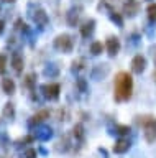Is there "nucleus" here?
<instances>
[{"mask_svg":"<svg viewBox=\"0 0 156 158\" xmlns=\"http://www.w3.org/2000/svg\"><path fill=\"white\" fill-rule=\"evenodd\" d=\"M140 10V3L136 0H128L125 5H123V13L128 15V17H135Z\"/></svg>","mask_w":156,"mask_h":158,"instance_id":"nucleus-9","label":"nucleus"},{"mask_svg":"<svg viewBox=\"0 0 156 158\" xmlns=\"http://www.w3.org/2000/svg\"><path fill=\"white\" fill-rule=\"evenodd\" d=\"M84 66H86V59L84 58H77V59H74L72 61V71H81V69H84Z\"/></svg>","mask_w":156,"mask_h":158,"instance_id":"nucleus-19","label":"nucleus"},{"mask_svg":"<svg viewBox=\"0 0 156 158\" xmlns=\"http://www.w3.org/2000/svg\"><path fill=\"white\" fill-rule=\"evenodd\" d=\"M72 135H74L76 142L82 143L86 138V133H84V127H82V123H76L74 127H72Z\"/></svg>","mask_w":156,"mask_h":158,"instance_id":"nucleus-15","label":"nucleus"},{"mask_svg":"<svg viewBox=\"0 0 156 158\" xmlns=\"http://www.w3.org/2000/svg\"><path fill=\"white\" fill-rule=\"evenodd\" d=\"M131 143L128 138H120V140H117L114 143V153H117V155H123V153H126L130 150Z\"/></svg>","mask_w":156,"mask_h":158,"instance_id":"nucleus-7","label":"nucleus"},{"mask_svg":"<svg viewBox=\"0 0 156 158\" xmlns=\"http://www.w3.org/2000/svg\"><path fill=\"white\" fill-rule=\"evenodd\" d=\"M79 17H81V8L79 7H77V8H71L69 13H67V25H69V27H76Z\"/></svg>","mask_w":156,"mask_h":158,"instance_id":"nucleus-13","label":"nucleus"},{"mask_svg":"<svg viewBox=\"0 0 156 158\" xmlns=\"http://www.w3.org/2000/svg\"><path fill=\"white\" fill-rule=\"evenodd\" d=\"M133 92V77L128 73L120 71L115 76V82H114V97L117 102H125L131 97Z\"/></svg>","mask_w":156,"mask_h":158,"instance_id":"nucleus-1","label":"nucleus"},{"mask_svg":"<svg viewBox=\"0 0 156 158\" xmlns=\"http://www.w3.org/2000/svg\"><path fill=\"white\" fill-rule=\"evenodd\" d=\"M94 25H95L94 20H89V22H86L84 25H82V27H81V35H82V36L89 38L92 35V31H94Z\"/></svg>","mask_w":156,"mask_h":158,"instance_id":"nucleus-16","label":"nucleus"},{"mask_svg":"<svg viewBox=\"0 0 156 158\" xmlns=\"http://www.w3.org/2000/svg\"><path fill=\"white\" fill-rule=\"evenodd\" d=\"M50 114H51V112L48 110V109H43V110L36 112L35 115L30 118V125H41V123L45 122L46 118H50Z\"/></svg>","mask_w":156,"mask_h":158,"instance_id":"nucleus-8","label":"nucleus"},{"mask_svg":"<svg viewBox=\"0 0 156 158\" xmlns=\"http://www.w3.org/2000/svg\"><path fill=\"white\" fill-rule=\"evenodd\" d=\"M12 66H13V69H15L17 73L23 71V56L22 54H18V53L13 54L12 56Z\"/></svg>","mask_w":156,"mask_h":158,"instance_id":"nucleus-17","label":"nucleus"},{"mask_svg":"<svg viewBox=\"0 0 156 158\" xmlns=\"http://www.w3.org/2000/svg\"><path fill=\"white\" fill-rule=\"evenodd\" d=\"M2 31H3V22L0 20V35H2Z\"/></svg>","mask_w":156,"mask_h":158,"instance_id":"nucleus-29","label":"nucleus"},{"mask_svg":"<svg viewBox=\"0 0 156 158\" xmlns=\"http://www.w3.org/2000/svg\"><path fill=\"white\" fill-rule=\"evenodd\" d=\"M7 69V58L5 54H0V74H3Z\"/></svg>","mask_w":156,"mask_h":158,"instance_id":"nucleus-24","label":"nucleus"},{"mask_svg":"<svg viewBox=\"0 0 156 158\" xmlns=\"http://www.w3.org/2000/svg\"><path fill=\"white\" fill-rule=\"evenodd\" d=\"M110 20H112L114 23H117L118 27H123V18H122V15H120V13L112 12V13H110Z\"/></svg>","mask_w":156,"mask_h":158,"instance_id":"nucleus-21","label":"nucleus"},{"mask_svg":"<svg viewBox=\"0 0 156 158\" xmlns=\"http://www.w3.org/2000/svg\"><path fill=\"white\" fill-rule=\"evenodd\" d=\"M153 79H154V82H156V73L153 74Z\"/></svg>","mask_w":156,"mask_h":158,"instance_id":"nucleus-31","label":"nucleus"},{"mask_svg":"<svg viewBox=\"0 0 156 158\" xmlns=\"http://www.w3.org/2000/svg\"><path fill=\"white\" fill-rule=\"evenodd\" d=\"M33 140H35V137H31V135H26V137L20 138V140H17V145H18V147H22V145H25V143H31Z\"/></svg>","mask_w":156,"mask_h":158,"instance_id":"nucleus-23","label":"nucleus"},{"mask_svg":"<svg viewBox=\"0 0 156 158\" xmlns=\"http://www.w3.org/2000/svg\"><path fill=\"white\" fill-rule=\"evenodd\" d=\"M115 5H117V0H102L99 8H109V10H112V12H114Z\"/></svg>","mask_w":156,"mask_h":158,"instance_id":"nucleus-20","label":"nucleus"},{"mask_svg":"<svg viewBox=\"0 0 156 158\" xmlns=\"http://www.w3.org/2000/svg\"><path fill=\"white\" fill-rule=\"evenodd\" d=\"M2 2H5V3H13L15 0H2Z\"/></svg>","mask_w":156,"mask_h":158,"instance_id":"nucleus-30","label":"nucleus"},{"mask_svg":"<svg viewBox=\"0 0 156 158\" xmlns=\"http://www.w3.org/2000/svg\"><path fill=\"white\" fill-rule=\"evenodd\" d=\"M104 48H105V46H104L100 41H94V43L90 44V53L94 54V56H99V54L104 51Z\"/></svg>","mask_w":156,"mask_h":158,"instance_id":"nucleus-18","label":"nucleus"},{"mask_svg":"<svg viewBox=\"0 0 156 158\" xmlns=\"http://www.w3.org/2000/svg\"><path fill=\"white\" fill-rule=\"evenodd\" d=\"M2 117L5 118V120H13V118H15V106H13L12 102H7L5 106H3Z\"/></svg>","mask_w":156,"mask_h":158,"instance_id":"nucleus-12","label":"nucleus"},{"mask_svg":"<svg viewBox=\"0 0 156 158\" xmlns=\"http://www.w3.org/2000/svg\"><path fill=\"white\" fill-rule=\"evenodd\" d=\"M33 20H35L36 25H40V27H46L48 22H50V18H48V13L45 12L43 8H38L35 15H33Z\"/></svg>","mask_w":156,"mask_h":158,"instance_id":"nucleus-10","label":"nucleus"},{"mask_svg":"<svg viewBox=\"0 0 156 158\" xmlns=\"http://www.w3.org/2000/svg\"><path fill=\"white\" fill-rule=\"evenodd\" d=\"M41 89H43V94H45V97L50 99V101H56V99L59 97V92H61L59 84H56V82L45 84V86H43Z\"/></svg>","mask_w":156,"mask_h":158,"instance_id":"nucleus-4","label":"nucleus"},{"mask_svg":"<svg viewBox=\"0 0 156 158\" xmlns=\"http://www.w3.org/2000/svg\"><path fill=\"white\" fill-rule=\"evenodd\" d=\"M146 68V59L145 56H141V54H136V56L131 59V71H133L135 74H141L145 71Z\"/></svg>","mask_w":156,"mask_h":158,"instance_id":"nucleus-5","label":"nucleus"},{"mask_svg":"<svg viewBox=\"0 0 156 158\" xmlns=\"http://www.w3.org/2000/svg\"><path fill=\"white\" fill-rule=\"evenodd\" d=\"M145 2H151V0H145Z\"/></svg>","mask_w":156,"mask_h":158,"instance_id":"nucleus-32","label":"nucleus"},{"mask_svg":"<svg viewBox=\"0 0 156 158\" xmlns=\"http://www.w3.org/2000/svg\"><path fill=\"white\" fill-rule=\"evenodd\" d=\"M23 158H36V150L35 148H28V150H25Z\"/></svg>","mask_w":156,"mask_h":158,"instance_id":"nucleus-26","label":"nucleus"},{"mask_svg":"<svg viewBox=\"0 0 156 158\" xmlns=\"http://www.w3.org/2000/svg\"><path fill=\"white\" fill-rule=\"evenodd\" d=\"M72 46H74V41H72V38L69 36V35H66V33L56 36V40H54V48L59 49V51H62V53H71Z\"/></svg>","mask_w":156,"mask_h":158,"instance_id":"nucleus-3","label":"nucleus"},{"mask_svg":"<svg viewBox=\"0 0 156 158\" xmlns=\"http://www.w3.org/2000/svg\"><path fill=\"white\" fill-rule=\"evenodd\" d=\"M128 132H130L128 125H117V133H120V135H126Z\"/></svg>","mask_w":156,"mask_h":158,"instance_id":"nucleus-25","label":"nucleus"},{"mask_svg":"<svg viewBox=\"0 0 156 158\" xmlns=\"http://www.w3.org/2000/svg\"><path fill=\"white\" fill-rule=\"evenodd\" d=\"M151 54H153V61L156 64V44H154V46H151Z\"/></svg>","mask_w":156,"mask_h":158,"instance_id":"nucleus-28","label":"nucleus"},{"mask_svg":"<svg viewBox=\"0 0 156 158\" xmlns=\"http://www.w3.org/2000/svg\"><path fill=\"white\" fill-rule=\"evenodd\" d=\"M53 135V130L50 127H38L36 128V133H35V138H38V140H43V142H46V140H50Z\"/></svg>","mask_w":156,"mask_h":158,"instance_id":"nucleus-11","label":"nucleus"},{"mask_svg":"<svg viewBox=\"0 0 156 158\" xmlns=\"http://www.w3.org/2000/svg\"><path fill=\"white\" fill-rule=\"evenodd\" d=\"M25 82H26V86H28V87H33V74H30V76H26Z\"/></svg>","mask_w":156,"mask_h":158,"instance_id":"nucleus-27","label":"nucleus"},{"mask_svg":"<svg viewBox=\"0 0 156 158\" xmlns=\"http://www.w3.org/2000/svg\"><path fill=\"white\" fill-rule=\"evenodd\" d=\"M120 40L117 38V36H110V38H107V43H105V48H107V53L110 54V56H115L117 53L120 51Z\"/></svg>","mask_w":156,"mask_h":158,"instance_id":"nucleus-6","label":"nucleus"},{"mask_svg":"<svg viewBox=\"0 0 156 158\" xmlns=\"http://www.w3.org/2000/svg\"><path fill=\"white\" fill-rule=\"evenodd\" d=\"M146 12H148V18L150 20H156V3H151Z\"/></svg>","mask_w":156,"mask_h":158,"instance_id":"nucleus-22","label":"nucleus"},{"mask_svg":"<svg viewBox=\"0 0 156 158\" xmlns=\"http://www.w3.org/2000/svg\"><path fill=\"white\" fill-rule=\"evenodd\" d=\"M136 123L143 127V133L148 143H153L156 140V117L151 115H138L136 117Z\"/></svg>","mask_w":156,"mask_h":158,"instance_id":"nucleus-2","label":"nucleus"},{"mask_svg":"<svg viewBox=\"0 0 156 158\" xmlns=\"http://www.w3.org/2000/svg\"><path fill=\"white\" fill-rule=\"evenodd\" d=\"M2 89H3V92L5 94H13L15 92V89H17V86H15V81L13 79H10V77H5V79H2Z\"/></svg>","mask_w":156,"mask_h":158,"instance_id":"nucleus-14","label":"nucleus"}]
</instances>
